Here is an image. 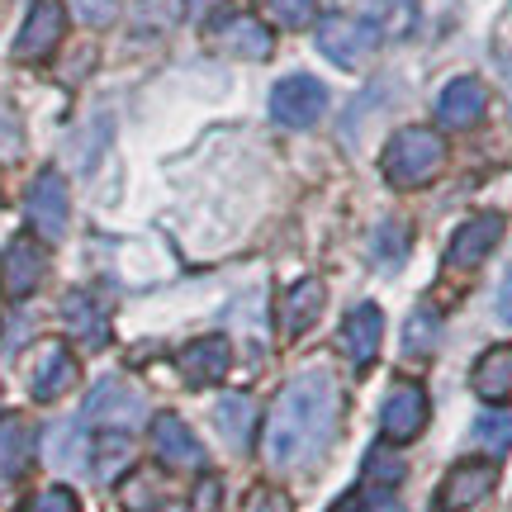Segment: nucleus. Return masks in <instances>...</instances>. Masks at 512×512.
I'll return each instance as SVG.
<instances>
[{
	"instance_id": "nucleus-1",
	"label": "nucleus",
	"mask_w": 512,
	"mask_h": 512,
	"mask_svg": "<svg viewBox=\"0 0 512 512\" xmlns=\"http://www.w3.org/2000/svg\"><path fill=\"white\" fill-rule=\"evenodd\" d=\"M342 422V389L328 366H304L275 394L271 422H266V460L275 470L313 465L337 437Z\"/></svg>"
},
{
	"instance_id": "nucleus-2",
	"label": "nucleus",
	"mask_w": 512,
	"mask_h": 512,
	"mask_svg": "<svg viewBox=\"0 0 512 512\" xmlns=\"http://www.w3.org/2000/svg\"><path fill=\"white\" fill-rule=\"evenodd\" d=\"M446 162V143L432 128H399L389 147H384V176L399 190H418L441 171Z\"/></svg>"
},
{
	"instance_id": "nucleus-3",
	"label": "nucleus",
	"mask_w": 512,
	"mask_h": 512,
	"mask_svg": "<svg viewBox=\"0 0 512 512\" xmlns=\"http://www.w3.org/2000/svg\"><path fill=\"white\" fill-rule=\"evenodd\" d=\"M380 48V24L375 19H356V15H328L318 24V53L337 62V67H366V57Z\"/></svg>"
},
{
	"instance_id": "nucleus-4",
	"label": "nucleus",
	"mask_w": 512,
	"mask_h": 512,
	"mask_svg": "<svg viewBox=\"0 0 512 512\" xmlns=\"http://www.w3.org/2000/svg\"><path fill=\"white\" fill-rule=\"evenodd\" d=\"M323 110H328V86L318 76L294 72L271 91V119L280 128H309L323 119Z\"/></svg>"
},
{
	"instance_id": "nucleus-5",
	"label": "nucleus",
	"mask_w": 512,
	"mask_h": 512,
	"mask_svg": "<svg viewBox=\"0 0 512 512\" xmlns=\"http://www.w3.org/2000/svg\"><path fill=\"white\" fill-rule=\"evenodd\" d=\"M24 214L34 223L38 238L57 242L67 233V214H72V200H67V181H62V171H38L34 185H29V195H24Z\"/></svg>"
},
{
	"instance_id": "nucleus-6",
	"label": "nucleus",
	"mask_w": 512,
	"mask_h": 512,
	"mask_svg": "<svg viewBox=\"0 0 512 512\" xmlns=\"http://www.w3.org/2000/svg\"><path fill=\"white\" fill-rule=\"evenodd\" d=\"M209 43L228 57H242V62H266L271 57V29L252 15H223L214 19V29H209Z\"/></svg>"
},
{
	"instance_id": "nucleus-7",
	"label": "nucleus",
	"mask_w": 512,
	"mask_h": 512,
	"mask_svg": "<svg viewBox=\"0 0 512 512\" xmlns=\"http://www.w3.org/2000/svg\"><path fill=\"white\" fill-rule=\"evenodd\" d=\"M48 275V252L34 238H15L0 256V290L10 299H29Z\"/></svg>"
},
{
	"instance_id": "nucleus-8",
	"label": "nucleus",
	"mask_w": 512,
	"mask_h": 512,
	"mask_svg": "<svg viewBox=\"0 0 512 512\" xmlns=\"http://www.w3.org/2000/svg\"><path fill=\"white\" fill-rule=\"evenodd\" d=\"M380 427L389 441H413L427 427V394L422 384L413 380H399L389 394H384V408H380Z\"/></svg>"
},
{
	"instance_id": "nucleus-9",
	"label": "nucleus",
	"mask_w": 512,
	"mask_h": 512,
	"mask_svg": "<svg viewBox=\"0 0 512 512\" xmlns=\"http://www.w3.org/2000/svg\"><path fill=\"white\" fill-rule=\"evenodd\" d=\"M143 394L124 380H100L91 389V399H86V418L100 422V427H138L143 422Z\"/></svg>"
},
{
	"instance_id": "nucleus-10",
	"label": "nucleus",
	"mask_w": 512,
	"mask_h": 512,
	"mask_svg": "<svg viewBox=\"0 0 512 512\" xmlns=\"http://www.w3.org/2000/svg\"><path fill=\"white\" fill-rule=\"evenodd\" d=\"M503 238V214H475L470 223H460L451 247H446V266L451 271H475L484 256L498 247Z\"/></svg>"
},
{
	"instance_id": "nucleus-11",
	"label": "nucleus",
	"mask_w": 512,
	"mask_h": 512,
	"mask_svg": "<svg viewBox=\"0 0 512 512\" xmlns=\"http://www.w3.org/2000/svg\"><path fill=\"white\" fill-rule=\"evenodd\" d=\"M494 479H498V470L489 465V460H465V465H456L451 475L441 479L437 508H441V512H465V508H475L479 498L494 494Z\"/></svg>"
},
{
	"instance_id": "nucleus-12",
	"label": "nucleus",
	"mask_w": 512,
	"mask_h": 512,
	"mask_svg": "<svg viewBox=\"0 0 512 512\" xmlns=\"http://www.w3.org/2000/svg\"><path fill=\"white\" fill-rule=\"evenodd\" d=\"M62 29H67V15H62V5L57 0H34V10L24 19V29L15 38V57L19 62H38V57H48L62 43Z\"/></svg>"
},
{
	"instance_id": "nucleus-13",
	"label": "nucleus",
	"mask_w": 512,
	"mask_h": 512,
	"mask_svg": "<svg viewBox=\"0 0 512 512\" xmlns=\"http://www.w3.org/2000/svg\"><path fill=\"white\" fill-rule=\"evenodd\" d=\"M76 384V356L62 342H43L34 351V366H29V389H34L38 403L62 399L67 389Z\"/></svg>"
},
{
	"instance_id": "nucleus-14",
	"label": "nucleus",
	"mask_w": 512,
	"mask_h": 512,
	"mask_svg": "<svg viewBox=\"0 0 512 512\" xmlns=\"http://www.w3.org/2000/svg\"><path fill=\"white\" fill-rule=\"evenodd\" d=\"M484 110H489V91H484V81H475V76H456V81L437 95L441 128H470L484 119Z\"/></svg>"
},
{
	"instance_id": "nucleus-15",
	"label": "nucleus",
	"mask_w": 512,
	"mask_h": 512,
	"mask_svg": "<svg viewBox=\"0 0 512 512\" xmlns=\"http://www.w3.org/2000/svg\"><path fill=\"white\" fill-rule=\"evenodd\" d=\"M152 446H157V456H162L166 465H176V470H200L204 465L200 437H195L176 413H162V418L152 422Z\"/></svg>"
},
{
	"instance_id": "nucleus-16",
	"label": "nucleus",
	"mask_w": 512,
	"mask_h": 512,
	"mask_svg": "<svg viewBox=\"0 0 512 512\" xmlns=\"http://www.w3.org/2000/svg\"><path fill=\"white\" fill-rule=\"evenodd\" d=\"M62 323L86 347H105L110 342V318H105V309H100V299L91 290H72L62 299Z\"/></svg>"
},
{
	"instance_id": "nucleus-17",
	"label": "nucleus",
	"mask_w": 512,
	"mask_h": 512,
	"mask_svg": "<svg viewBox=\"0 0 512 512\" xmlns=\"http://www.w3.org/2000/svg\"><path fill=\"white\" fill-rule=\"evenodd\" d=\"M233 366V347H228V337H200V342H190L181 351V375L190 384H214L228 375Z\"/></svg>"
},
{
	"instance_id": "nucleus-18",
	"label": "nucleus",
	"mask_w": 512,
	"mask_h": 512,
	"mask_svg": "<svg viewBox=\"0 0 512 512\" xmlns=\"http://www.w3.org/2000/svg\"><path fill=\"white\" fill-rule=\"evenodd\" d=\"M342 342H347L356 366H370V361L380 356V342H384L380 309H375V304H356V309L347 313V323H342Z\"/></svg>"
},
{
	"instance_id": "nucleus-19",
	"label": "nucleus",
	"mask_w": 512,
	"mask_h": 512,
	"mask_svg": "<svg viewBox=\"0 0 512 512\" xmlns=\"http://www.w3.org/2000/svg\"><path fill=\"white\" fill-rule=\"evenodd\" d=\"M318 313H323V285H318V280L290 285L285 299H280V337H304Z\"/></svg>"
},
{
	"instance_id": "nucleus-20",
	"label": "nucleus",
	"mask_w": 512,
	"mask_h": 512,
	"mask_svg": "<svg viewBox=\"0 0 512 512\" xmlns=\"http://www.w3.org/2000/svg\"><path fill=\"white\" fill-rule=\"evenodd\" d=\"M29 460H34V427L19 413L0 418V479H19Z\"/></svg>"
},
{
	"instance_id": "nucleus-21",
	"label": "nucleus",
	"mask_w": 512,
	"mask_h": 512,
	"mask_svg": "<svg viewBox=\"0 0 512 512\" xmlns=\"http://www.w3.org/2000/svg\"><path fill=\"white\" fill-rule=\"evenodd\" d=\"M470 384H475V394L484 403H503L512 394V347H489L484 356L475 361V375H470Z\"/></svg>"
},
{
	"instance_id": "nucleus-22",
	"label": "nucleus",
	"mask_w": 512,
	"mask_h": 512,
	"mask_svg": "<svg viewBox=\"0 0 512 512\" xmlns=\"http://www.w3.org/2000/svg\"><path fill=\"white\" fill-rule=\"evenodd\" d=\"M86 456H91V446H86V432H81L76 418L48 427V465H53V470L76 475V470H86Z\"/></svg>"
},
{
	"instance_id": "nucleus-23",
	"label": "nucleus",
	"mask_w": 512,
	"mask_h": 512,
	"mask_svg": "<svg viewBox=\"0 0 512 512\" xmlns=\"http://www.w3.org/2000/svg\"><path fill=\"white\" fill-rule=\"evenodd\" d=\"M252 422H256V408L247 394H228V399L214 403V427H219L223 441L238 446V451L252 441Z\"/></svg>"
},
{
	"instance_id": "nucleus-24",
	"label": "nucleus",
	"mask_w": 512,
	"mask_h": 512,
	"mask_svg": "<svg viewBox=\"0 0 512 512\" xmlns=\"http://www.w3.org/2000/svg\"><path fill=\"white\" fill-rule=\"evenodd\" d=\"M403 256H408V228L399 219H384L370 238V261L380 271H394V266H403Z\"/></svg>"
},
{
	"instance_id": "nucleus-25",
	"label": "nucleus",
	"mask_w": 512,
	"mask_h": 512,
	"mask_svg": "<svg viewBox=\"0 0 512 512\" xmlns=\"http://www.w3.org/2000/svg\"><path fill=\"white\" fill-rule=\"evenodd\" d=\"M256 10L275 29H309L318 15V0H256Z\"/></svg>"
},
{
	"instance_id": "nucleus-26",
	"label": "nucleus",
	"mask_w": 512,
	"mask_h": 512,
	"mask_svg": "<svg viewBox=\"0 0 512 512\" xmlns=\"http://www.w3.org/2000/svg\"><path fill=\"white\" fill-rule=\"evenodd\" d=\"M475 441L489 451V456H508L512 451V413H479Z\"/></svg>"
},
{
	"instance_id": "nucleus-27",
	"label": "nucleus",
	"mask_w": 512,
	"mask_h": 512,
	"mask_svg": "<svg viewBox=\"0 0 512 512\" xmlns=\"http://www.w3.org/2000/svg\"><path fill=\"white\" fill-rule=\"evenodd\" d=\"M366 479L375 484V489H394L403 479V456L389 446V441H380V446H370L366 456Z\"/></svg>"
},
{
	"instance_id": "nucleus-28",
	"label": "nucleus",
	"mask_w": 512,
	"mask_h": 512,
	"mask_svg": "<svg viewBox=\"0 0 512 512\" xmlns=\"http://www.w3.org/2000/svg\"><path fill=\"white\" fill-rule=\"evenodd\" d=\"M119 498H124L128 512H157L162 508V479L147 475V470H138V475L124 479V494Z\"/></svg>"
},
{
	"instance_id": "nucleus-29",
	"label": "nucleus",
	"mask_w": 512,
	"mask_h": 512,
	"mask_svg": "<svg viewBox=\"0 0 512 512\" xmlns=\"http://www.w3.org/2000/svg\"><path fill=\"white\" fill-rule=\"evenodd\" d=\"M441 337V318L432 309H418L408 318V332H403V351H413V356H427V351L437 347Z\"/></svg>"
},
{
	"instance_id": "nucleus-30",
	"label": "nucleus",
	"mask_w": 512,
	"mask_h": 512,
	"mask_svg": "<svg viewBox=\"0 0 512 512\" xmlns=\"http://www.w3.org/2000/svg\"><path fill=\"white\" fill-rule=\"evenodd\" d=\"M95 470H100V479H114V470L119 465H128V437H100V451H95Z\"/></svg>"
},
{
	"instance_id": "nucleus-31",
	"label": "nucleus",
	"mask_w": 512,
	"mask_h": 512,
	"mask_svg": "<svg viewBox=\"0 0 512 512\" xmlns=\"http://www.w3.org/2000/svg\"><path fill=\"white\" fill-rule=\"evenodd\" d=\"M190 512H223V484L214 475H204L190 494Z\"/></svg>"
},
{
	"instance_id": "nucleus-32",
	"label": "nucleus",
	"mask_w": 512,
	"mask_h": 512,
	"mask_svg": "<svg viewBox=\"0 0 512 512\" xmlns=\"http://www.w3.org/2000/svg\"><path fill=\"white\" fill-rule=\"evenodd\" d=\"M29 512H76V494L72 489H62V484H53V489H43V494L34 498V508Z\"/></svg>"
},
{
	"instance_id": "nucleus-33",
	"label": "nucleus",
	"mask_w": 512,
	"mask_h": 512,
	"mask_svg": "<svg viewBox=\"0 0 512 512\" xmlns=\"http://www.w3.org/2000/svg\"><path fill=\"white\" fill-rule=\"evenodd\" d=\"M72 5H76V15L86 19V24H95V29H100V24H114V15H119L114 0H72Z\"/></svg>"
},
{
	"instance_id": "nucleus-34",
	"label": "nucleus",
	"mask_w": 512,
	"mask_h": 512,
	"mask_svg": "<svg viewBox=\"0 0 512 512\" xmlns=\"http://www.w3.org/2000/svg\"><path fill=\"white\" fill-rule=\"evenodd\" d=\"M247 512H294V508L280 489H256V494H247Z\"/></svg>"
},
{
	"instance_id": "nucleus-35",
	"label": "nucleus",
	"mask_w": 512,
	"mask_h": 512,
	"mask_svg": "<svg viewBox=\"0 0 512 512\" xmlns=\"http://www.w3.org/2000/svg\"><path fill=\"white\" fill-rule=\"evenodd\" d=\"M219 5H223V0H185V15H190V19H204L209 10H219Z\"/></svg>"
},
{
	"instance_id": "nucleus-36",
	"label": "nucleus",
	"mask_w": 512,
	"mask_h": 512,
	"mask_svg": "<svg viewBox=\"0 0 512 512\" xmlns=\"http://www.w3.org/2000/svg\"><path fill=\"white\" fill-rule=\"evenodd\" d=\"M498 313L512 323V271H508V280H503V290H498Z\"/></svg>"
},
{
	"instance_id": "nucleus-37",
	"label": "nucleus",
	"mask_w": 512,
	"mask_h": 512,
	"mask_svg": "<svg viewBox=\"0 0 512 512\" xmlns=\"http://www.w3.org/2000/svg\"><path fill=\"white\" fill-rule=\"evenodd\" d=\"M332 512H366V489H361V494H347Z\"/></svg>"
},
{
	"instance_id": "nucleus-38",
	"label": "nucleus",
	"mask_w": 512,
	"mask_h": 512,
	"mask_svg": "<svg viewBox=\"0 0 512 512\" xmlns=\"http://www.w3.org/2000/svg\"><path fill=\"white\" fill-rule=\"evenodd\" d=\"M503 81H508V100H512V53L503 57Z\"/></svg>"
},
{
	"instance_id": "nucleus-39",
	"label": "nucleus",
	"mask_w": 512,
	"mask_h": 512,
	"mask_svg": "<svg viewBox=\"0 0 512 512\" xmlns=\"http://www.w3.org/2000/svg\"><path fill=\"white\" fill-rule=\"evenodd\" d=\"M394 5H399V0H394Z\"/></svg>"
}]
</instances>
